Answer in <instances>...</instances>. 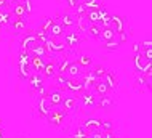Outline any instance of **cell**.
<instances>
[{
  "label": "cell",
  "mask_w": 152,
  "mask_h": 138,
  "mask_svg": "<svg viewBox=\"0 0 152 138\" xmlns=\"http://www.w3.org/2000/svg\"><path fill=\"white\" fill-rule=\"evenodd\" d=\"M66 116H67V112H66L63 108H53V109L50 111V114H48L47 120L50 122V125L58 127V125H61L66 120Z\"/></svg>",
  "instance_id": "1"
},
{
  "label": "cell",
  "mask_w": 152,
  "mask_h": 138,
  "mask_svg": "<svg viewBox=\"0 0 152 138\" xmlns=\"http://www.w3.org/2000/svg\"><path fill=\"white\" fill-rule=\"evenodd\" d=\"M66 90H67L69 93H72V95H80L82 92H85L82 79H69L67 83H66Z\"/></svg>",
  "instance_id": "2"
},
{
  "label": "cell",
  "mask_w": 152,
  "mask_h": 138,
  "mask_svg": "<svg viewBox=\"0 0 152 138\" xmlns=\"http://www.w3.org/2000/svg\"><path fill=\"white\" fill-rule=\"evenodd\" d=\"M80 103H82V106L83 108H87V109H91V108L96 106V103H98V98H96V95H93L91 92H82L80 93Z\"/></svg>",
  "instance_id": "3"
},
{
  "label": "cell",
  "mask_w": 152,
  "mask_h": 138,
  "mask_svg": "<svg viewBox=\"0 0 152 138\" xmlns=\"http://www.w3.org/2000/svg\"><path fill=\"white\" fill-rule=\"evenodd\" d=\"M66 76H67V79H82L85 76V69H82L77 63H72L69 64L67 71H66Z\"/></svg>",
  "instance_id": "4"
},
{
  "label": "cell",
  "mask_w": 152,
  "mask_h": 138,
  "mask_svg": "<svg viewBox=\"0 0 152 138\" xmlns=\"http://www.w3.org/2000/svg\"><path fill=\"white\" fill-rule=\"evenodd\" d=\"M47 95H40V98H39V112H40V116H42L43 119H47L48 114H50V111L53 109V108L50 106V103H48Z\"/></svg>",
  "instance_id": "5"
},
{
  "label": "cell",
  "mask_w": 152,
  "mask_h": 138,
  "mask_svg": "<svg viewBox=\"0 0 152 138\" xmlns=\"http://www.w3.org/2000/svg\"><path fill=\"white\" fill-rule=\"evenodd\" d=\"M109 27L112 29L115 34H120V32H123V29H125V19H123L122 16L112 15V16H110V24H109Z\"/></svg>",
  "instance_id": "6"
},
{
  "label": "cell",
  "mask_w": 152,
  "mask_h": 138,
  "mask_svg": "<svg viewBox=\"0 0 152 138\" xmlns=\"http://www.w3.org/2000/svg\"><path fill=\"white\" fill-rule=\"evenodd\" d=\"M77 103H79V98L75 97V95H66V97L63 98V103H61V106H63V109L66 112L69 111H74L77 108Z\"/></svg>",
  "instance_id": "7"
},
{
  "label": "cell",
  "mask_w": 152,
  "mask_h": 138,
  "mask_svg": "<svg viewBox=\"0 0 152 138\" xmlns=\"http://www.w3.org/2000/svg\"><path fill=\"white\" fill-rule=\"evenodd\" d=\"M47 97H48V103H50L51 108H58V106H61V103H63L64 95H63V92H61V90L56 89V90L50 92Z\"/></svg>",
  "instance_id": "8"
},
{
  "label": "cell",
  "mask_w": 152,
  "mask_h": 138,
  "mask_svg": "<svg viewBox=\"0 0 152 138\" xmlns=\"http://www.w3.org/2000/svg\"><path fill=\"white\" fill-rule=\"evenodd\" d=\"M58 64H56V61H50V63H45V68L42 71V76L47 77V79H53L58 76Z\"/></svg>",
  "instance_id": "9"
},
{
  "label": "cell",
  "mask_w": 152,
  "mask_h": 138,
  "mask_svg": "<svg viewBox=\"0 0 152 138\" xmlns=\"http://www.w3.org/2000/svg\"><path fill=\"white\" fill-rule=\"evenodd\" d=\"M133 64L136 66V69L139 71V72H142L146 66H149V64H151V61H149V60H146V58L142 56V50H141V52L134 53V58H133Z\"/></svg>",
  "instance_id": "10"
},
{
  "label": "cell",
  "mask_w": 152,
  "mask_h": 138,
  "mask_svg": "<svg viewBox=\"0 0 152 138\" xmlns=\"http://www.w3.org/2000/svg\"><path fill=\"white\" fill-rule=\"evenodd\" d=\"M27 82H29L31 87L34 90H37V92H39L40 89H43V77H42V74H40V72H32L31 77L27 79Z\"/></svg>",
  "instance_id": "11"
},
{
  "label": "cell",
  "mask_w": 152,
  "mask_h": 138,
  "mask_svg": "<svg viewBox=\"0 0 152 138\" xmlns=\"http://www.w3.org/2000/svg\"><path fill=\"white\" fill-rule=\"evenodd\" d=\"M82 127L85 128L88 133L91 132H96V130H101V119H94V117H90L83 122V125Z\"/></svg>",
  "instance_id": "12"
},
{
  "label": "cell",
  "mask_w": 152,
  "mask_h": 138,
  "mask_svg": "<svg viewBox=\"0 0 152 138\" xmlns=\"http://www.w3.org/2000/svg\"><path fill=\"white\" fill-rule=\"evenodd\" d=\"M37 44V37H35V32H27V35H24V39L21 42V50H26V52H29V50L34 47Z\"/></svg>",
  "instance_id": "13"
},
{
  "label": "cell",
  "mask_w": 152,
  "mask_h": 138,
  "mask_svg": "<svg viewBox=\"0 0 152 138\" xmlns=\"http://www.w3.org/2000/svg\"><path fill=\"white\" fill-rule=\"evenodd\" d=\"M45 47H47V50H48V52H51V53H63L64 50H66V45L64 44H56L51 37H48V39H47V42H45Z\"/></svg>",
  "instance_id": "14"
},
{
  "label": "cell",
  "mask_w": 152,
  "mask_h": 138,
  "mask_svg": "<svg viewBox=\"0 0 152 138\" xmlns=\"http://www.w3.org/2000/svg\"><path fill=\"white\" fill-rule=\"evenodd\" d=\"M101 80H104V82H106V85H107L110 90H117V87H118V80H117L115 74H114L112 71H106L104 77H102Z\"/></svg>",
  "instance_id": "15"
},
{
  "label": "cell",
  "mask_w": 152,
  "mask_h": 138,
  "mask_svg": "<svg viewBox=\"0 0 152 138\" xmlns=\"http://www.w3.org/2000/svg\"><path fill=\"white\" fill-rule=\"evenodd\" d=\"M63 35H64V27L55 19V21H53V24L50 26V29H48V37L56 39V37H63Z\"/></svg>",
  "instance_id": "16"
},
{
  "label": "cell",
  "mask_w": 152,
  "mask_h": 138,
  "mask_svg": "<svg viewBox=\"0 0 152 138\" xmlns=\"http://www.w3.org/2000/svg\"><path fill=\"white\" fill-rule=\"evenodd\" d=\"M18 77L21 79V80H27V79L31 77V74L34 72L31 68V63H26V64H18Z\"/></svg>",
  "instance_id": "17"
},
{
  "label": "cell",
  "mask_w": 152,
  "mask_h": 138,
  "mask_svg": "<svg viewBox=\"0 0 152 138\" xmlns=\"http://www.w3.org/2000/svg\"><path fill=\"white\" fill-rule=\"evenodd\" d=\"M45 58H40V56H31V68L34 72H40L42 74V71L45 68Z\"/></svg>",
  "instance_id": "18"
},
{
  "label": "cell",
  "mask_w": 152,
  "mask_h": 138,
  "mask_svg": "<svg viewBox=\"0 0 152 138\" xmlns=\"http://www.w3.org/2000/svg\"><path fill=\"white\" fill-rule=\"evenodd\" d=\"M29 53H31V56H40V58H45L48 55V50H47V47H45L43 44H37L32 47L31 50H29Z\"/></svg>",
  "instance_id": "19"
},
{
  "label": "cell",
  "mask_w": 152,
  "mask_h": 138,
  "mask_svg": "<svg viewBox=\"0 0 152 138\" xmlns=\"http://www.w3.org/2000/svg\"><path fill=\"white\" fill-rule=\"evenodd\" d=\"M11 26H13L15 29V32H21L26 29V18H15L13 16V19H11Z\"/></svg>",
  "instance_id": "20"
},
{
  "label": "cell",
  "mask_w": 152,
  "mask_h": 138,
  "mask_svg": "<svg viewBox=\"0 0 152 138\" xmlns=\"http://www.w3.org/2000/svg\"><path fill=\"white\" fill-rule=\"evenodd\" d=\"M11 19H13L11 11H8L7 8L0 10V26H8V24L11 23Z\"/></svg>",
  "instance_id": "21"
},
{
  "label": "cell",
  "mask_w": 152,
  "mask_h": 138,
  "mask_svg": "<svg viewBox=\"0 0 152 138\" xmlns=\"http://www.w3.org/2000/svg\"><path fill=\"white\" fill-rule=\"evenodd\" d=\"M94 92H96L99 97H106V95H107L109 92H110V89H109L107 85H106L104 80H98L96 85H94Z\"/></svg>",
  "instance_id": "22"
},
{
  "label": "cell",
  "mask_w": 152,
  "mask_h": 138,
  "mask_svg": "<svg viewBox=\"0 0 152 138\" xmlns=\"http://www.w3.org/2000/svg\"><path fill=\"white\" fill-rule=\"evenodd\" d=\"M85 31L88 32L91 37H96V39H99V34H101V26L98 23H88V26Z\"/></svg>",
  "instance_id": "23"
},
{
  "label": "cell",
  "mask_w": 152,
  "mask_h": 138,
  "mask_svg": "<svg viewBox=\"0 0 152 138\" xmlns=\"http://www.w3.org/2000/svg\"><path fill=\"white\" fill-rule=\"evenodd\" d=\"M79 42H80V37L77 32H71V34H67L66 35V47H75V45H79Z\"/></svg>",
  "instance_id": "24"
},
{
  "label": "cell",
  "mask_w": 152,
  "mask_h": 138,
  "mask_svg": "<svg viewBox=\"0 0 152 138\" xmlns=\"http://www.w3.org/2000/svg\"><path fill=\"white\" fill-rule=\"evenodd\" d=\"M75 63L80 66L82 69H88V68H91V66H93L91 56H88V55H82V56H79V60H77Z\"/></svg>",
  "instance_id": "25"
},
{
  "label": "cell",
  "mask_w": 152,
  "mask_h": 138,
  "mask_svg": "<svg viewBox=\"0 0 152 138\" xmlns=\"http://www.w3.org/2000/svg\"><path fill=\"white\" fill-rule=\"evenodd\" d=\"M115 35H117V34H115V32H114L110 27H104V29H101L99 39H101L102 42H109V40H112Z\"/></svg>",
  "instance_id": "26"
},
{
  "label": "cell",
  "mask_w": 152,
  "mask_h": 138,
  "mask_svg": "<svg viewBox=\"0 0 152 138\" xmlns=\"http://www.w3.org/2000/svg\"><path fill=\"white\" fill-rule=\"evenodd\" d=\"M96 106H99V108H112L114 106V100L106 95V97H101L99 100H98Z\"/></svg>",
  "instance_id": "27"
},
{
  "label": "cell",
  "mask_w": 152,
  "mask_h": 138,
  "mask_svg": "<svg viewBox=\"0 0 152 138\" xmlns=\"http://www.w3.org/2000/svg\"><path fill=\"white\" fill-rule=\"evenodd\" d=\"M106 71H107V69H106V68H104V66H101V64H96V66H94V68L91 69V72H93V76H94V77H96V79H98V80H101V79H102V77H104V74H106Z\"/></svg>",
  "instance_id": "28"
},
{
  "label": "cell",
  "mask_w": 152,
  "mask_h": 138,
  "mask_svg": "<svg viewBox=\"0 0 152 138\" xmlns=\"http://www.w3.org/2000/svg\"><path fill=\"white\" fill-rule=\"evenodd\" d=\"M58 23H59L61 26H63V27L66 29V27L74 26V24H75V19H74L71 15H63V18H61V21H58Z\"/></svg>",
  "instance_id": "29"
},
{
  "label": "cell",
  "mask_w": 152,
  "mask_h": 138,
  "mask_svg": "<svg viewBox=\"0 0 152 138\" xmlns=\"http://www.w3.org/2000/svg\"><path fill=\"white\" fill-rule=\"evenodd\" d=\"M122 42H120V39H118V34L114 37L112 40H109V42H104V48L106 50H115L118 45H120Z\"/></svg>",
  "instance_id": "30"
},
{
  "label": "cell",
  "mask_w": 152,
  "mask_h": 138,
  "mask_svg": "<svg viewBox=\"0 0 152 138\" xmlns=\"http://www.w3.org/2000/svg\"><path fill=\"white\" fill-rule=\"evenodd\" d=\"M56 79V85H58V90H66V83H67V76H66V74H58V76L55 77Z\"/></svg>",
  "instance_id": "31"
},
{
  "label": "cell",
  "mask_w": 152,
  "mask_h": 138,
  "mask_svg": "<svg viewBox=\"0 0 152 138\" xmlns=\"http://www.w3.org/2000/svg\"><path fill=\"white\" fill-rule=\"evenodd\" d=\"M56 64H58V72H59V74H66V71H67L69 64H71V61H69L67 58H63L61 61H56Z\"/></svg>",
  "instance_id": "32"
},
{
  "label": "cell",
  "mask_w": 152,
  "mask_h": 138,
  "mask_svg": "<svg viewBox=\"0 0 152 138\" xmlns=\"http://www.w3.org/2000/svg\"><path fill=\"white\" fill-rule=\"evenodd\" d=\"M88 137H90V133L85 130L83 127H79V128L75 130V133L72 135V138H88Z\"/></svg>",
  "instance_id": "33"
},
{
  "label": "cell",
  "mask_w": 152,
  "mask_h": 138,
  "mask_svg": "<svg viewBox=\"0 0 152 138\" xmlns=\"http://www.w3.org/2000/svg\"><path fill=\"white\" fill-rule=\"evenodd\" d=\"M53 21H55L53 18H45V19L42 21V24H40V29H42V31H45V32L48 34V29H50V26L53 24Z\"/></svg>",
  "instance_id": "34"
},
{
  "label": "cell",
  "mask_w": 152,
  "mask_h": 138,
  "mask_svg": "<svg viewBox=\"0 0 152 138\" xmlns=\"http://www.w3.org/2000/svg\"><path fill=\"white\" fill-rule=\"evenodd\" d=\"M114 124L110 120H101V130L102 132H112Z\"/></svg>",
  "instance_id": "35"
},
{
  "label": "cell",
  "mask_w": 152,
  "mask_h": 138,
  "mask_svg": "<svg viewBox=\"0 0 152 138\" xmlns=\"http://www.w3.org/2000/svg\"><path fill=\"white\" fill-rule=\"evenodd\" d=\"M23 5H24V10H26V15H31L34 11V3L32 0H23Z\"/></svg>",
  "instance_id": "36"
},
{
  "label": "cell",
  "mask_w": 152,
  "mask_h": 138,
  "mask_svg": "<svg viewBox=\"0 0 152 138\" xmlns=\"http://www.w3.org/2000/svg\"><path fill=\"white\" fill-rule=\"evenodd\" d=\"M139 47H141V50H151V48H152V42H151V39L141 42V44H139Z\"/></svg>",
  "instance_id": "37"
},
{
  "label": "cell",
  "mask_w": 152,
  "mask_h": 138,
  "mask_svg": "<svg viewBox=\"0 0 152 138\" xmlns=\"http://www.w3.org/2000/svg\"><path fill=\"white\" fill-rule=\"evenodd\" d=\"M88 138H104V132L102 130H96V132H91Z\"/></svg>",
  "instance_id": "38"
},
{
  "label": "cell",
  "mask_w": 152,
  "mask_h": 138,
  "mask_svg": "<svg viewBox=\"0 0 152 138\" xmlns=\"http://www.w3.org/2000/svg\"><path fill=\"white\" fill-rule=\"evenodd\" d=\"M142 56H144L146 58V60H152V52H151V50H144V52H142Z\"/></svg>",
  "instance_id": "39"
},
{
  "label": "cell",
  "mask_w": 152,
  "mask_h": 138,
  "mask_svg": "<svg viewBox=\"0 0 152 138\" xmlns=\"http://www.w3.org/2000/svg\"><path fill=\"white\" fill-rule=\"evenodd\" d=\"M118 39H120V42H125L126 40V32L125 31L120 32V34H118Z\"/></svg>",
  "instance_id": "40"
},
{
  "label": "cell",
  "mask_w": 152,
  "mask_h": 138,
  "mask_svg": "<svg viewBox=\"0 0 152 138\" xmlns=\"http://www.w3.org/2000/svg\"><path fill=\"white\" fill-rule=\"evenodd\" d=\"M7 7H8V0H0V10H3Z\"/></svg>",
  "instance_id": "41"
},
{
  "label": "cell",
  "mask_w": 152,
  "mask_h": 138,
  "mask_svg": "<svg viewBox=\"0 0 152 138\" xmlns=\"http://www.w3.org/2000/svg\"><path fill=\"white\" fill-rule=\"evenodd\" d=\"M67 7L75 8V7H77V2H75V0H67Z\"/></svg>",
  "instance_id": "42"
},
{
  "label": "cell",
  "mask_w": 152,
  "mask_h": 138,
  "mask_svg": "<svg viewBox=\"0 0 152 138\" xmlns=\"http://www.w3.org/2000/svg\"><path fill=\"white\" fill-rule=\"evenodd\" d=\"M133 52H134V53L141 52V47H139V44H134V45H133Z\"/></svg>",
  "instance_id": "43"
},
{
  "label": "cell",
  "mask_w": 152,
  "mask_h": 138,
  "mask_svg": "<svg viewBox=\"0 0 152 138\" xmlns=\"http://www.w3.org/2000/svg\"><path fill=\"white\" fill-rule=\"evenodd\" d=\"M3 133H5V130H3V128H0V138H3Z\"/></svg>",
  "instance_id": "44"
},
{
  "label": "cell",
  "mask_w": 152,
  "mask_h": 138,
  "mask_svg": "<svg viewBox=\"0 0 152 138\" xmlns=\"http://www.w3.org/2000/svg\"><path fill=\"white\" fill-rule=\"evenodd\" d=\"M75 2H77V3H82V2H83V0H75Z\"/></svg>",
  "instance_id": "45"
},
{
  "label": "cell",
  "mask_w": 152,
  "mask_h": 138,
  "mask_svg": "<svg viewBox=\"0 0 152 138\" xmlns=\"http://www.w3.org/2000/svg\"><path fill=\"white\" fill-rule=\"evenodd\" d=\"M8 2H11V0H8Z\"/></svg>",
  "instance_id": "46"
}]
</instances>
